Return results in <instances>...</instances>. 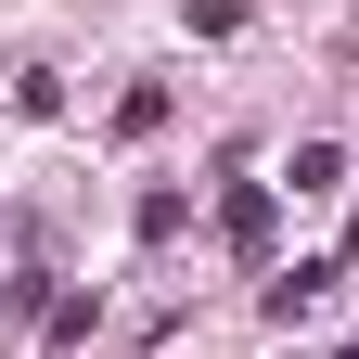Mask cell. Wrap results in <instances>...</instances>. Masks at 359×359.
<instances>
[{
  "label": "cell",
  "instance_id": "obj_1",
  "mask_svg": "<svg viewBox=\"0 0 359 359\" xmlns=\"http://www.w3.org/2000/svg\"><path fill=\"white\" fill-rule=\"evenodd\" d=\"M231 257H269V180H244V193H231Z\"/></svg>",
  "mask_w": 359,
  "mask_h": 359
},
{
  "label": "cell",
  "instance_id": "obj_2",
  "mask_svg": "<svg viewBox=\"0 0 359 359\" xmlns=\"http://www.w3.org/2000/svg\"><path fill=\"white\" fill-rule=\"evenodd\" d=\"M334 180H346V154H334V142H295V167H283V193H334Z\"/></svg>",
  "mask_w": 359,
  "mask_h": 359
}]
</instances>
